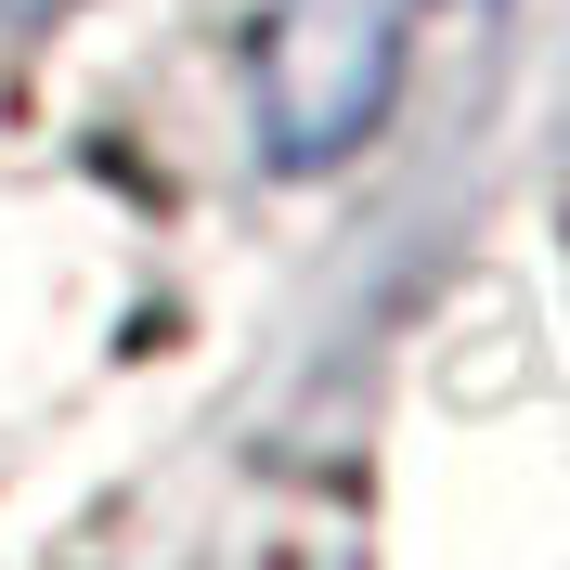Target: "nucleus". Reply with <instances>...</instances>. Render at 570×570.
<instances>
[{
    "mask_svg": "<svg viewBox=\"0 0 570 570\" xmlns=\"http://www.w3.org/2000/svg\"><path fill=\"white\" fill-rule=\"evenodd\" d=\"M402 91V0H259L247 117L273 169H337Z\"/></svg>",
    "mask_w": 570,
    "mask_h": 570,
    "instance_id": "nucleus-1",
    "label": "nucleus"
}]
</instances>
